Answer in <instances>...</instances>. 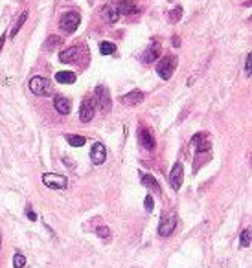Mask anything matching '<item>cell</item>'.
Returning <instances> with one entry per match:
<instances>
[{"label":"cell","mask_w":252,"mask_h":268,"mask_svg":"<svg viewBox=\"0 0 252 268\" xmlns=\"http://www.w3.org/2000/svg\"><path fill=\"white\" fill-rule=\"evenodd\" d=\"M182 180H184V167L181 162H175L173 169L170 171V186L173 187V191H179L182 186Z\"/></svg>","instance_id":"4"},{"label":"cell","mask_w":252,"mask_h":268,"mask_svg":"<svg viewBox=\"0 0 252 268\" xmlns=\"http://www.w3.org/2000/svg\"><path fill=\"white\" fill-rule=\"evenodd\" d=\"M177 68V57L173 56H166L162 57L160 61L156 63V72H158V76L162 79H170L173 76V72Z\"/></svg>","instance_id":"2"},{"label":"cell","mask_w":252,"mask_h":268,"mask_svg":"<svg viewBox=\"0 0 252 268\" xmlns=\"http://www.w3.org/2000/svg\"><path fill=\"white\" fill-rule=\"evenodd\" d=\"M158 56H160V46L155 42V44H151L146 51H144L142 61H144V63H153V61H156V59H158Z\"/></svg>","instance_id":"15"},{"label":"cell","mask_w":252,"mask_h":268,"mask_svg":"<svg viewBox=\"0 0 252 268\" xmlns=\"http://www.w3.org/2000/svg\"><path fill=\"white\" fill-rule=\"evenodd\" d=\"M30 90L33 94H37V96H52L54 88H52V83L48 79L37 76L30 81Z\"/></svg>","instance_id":"3"},{"label":"cell","mask_w":252,"mask_h":268,"mask_svg":"<svg viewBox=\"0 0 252 268\" xmlns=\"http://www.w3.org/2000/svg\"><path fill=\"white\" fill-rule=\"evenodd\" d=\"M68 143H70L72 147H81V145H85V138L83 136H68Z\"/></svg>","instance_id":"24"},{"label":"cell","mask_w":252,"mask_h":268,"mask_svg":"<svg viewBox=\"0 0 252 268\" xmlns=\"http://www.w3.org/2000/svg\"><path fill=\"white\" fill-rule=\"evenodd\" d=\"M116 10H118V13H120V17L121 15H135V13H138V8L133 4L131 0H121V2H118Z\"/></svg>","instance_id":"12"},{"label":"cell","mask_w":252,"mask_h":268,"mask_svg":"<svg viewBox=\"0 0 252 268\" xmlns=\"http://www.w3.org/2000/svg\"><path fill=\"white\" fill-rule=\"evenodd\" d=\"M173 44L179 46V44H181V39H179V37H173Z\"/></svg>","instance_id":"31"},{"label":"cell","mask_w":252,"mask_h":268,"mask_svg":"<svg viewBox=\"0 0 252 268\" xmlns=\"http://www.w3.org/2000/svg\"><path fill=\"white\" fill-rule=\"evenodd\" d=\"M26 215H28V219H30V221H37V215L31 211V209H28V211H26Z\"/></svg>","instance_id":"30"},{"label":"cell","mask_w":252,"mask_h":268,"mask_svg":"<svg viewBox=\"0 0 252 268\" xmlns=\"http://www.w3.org/2000/svg\"><path fill=\"white\" fill-rule=\"evenodd\" d=\"M61 44H63V39H61L59 35H52V37L46 39L45 50L46 51H54V50H57V46H61Z\"/></svg>","instance_id":"20"},{"label":"cell","mask_w":252,"mask_h":268,"mask_svg":"<svg viewBox=\"0 0 252 268\" xmlns=\"http://www.w3.org/2000/svg\"><path fill=\"white\" fill-rule=\"evenodd\" d=\"M239 241H241V246H250V230H245V232L241 233V239H239Z\"/></svg>","instance_id":"27"},{"label":"cell","mask_w":252,"mask_h":268,"mask_svg":"<svg viewBox=\"0 0 252 268\" xmlns=\"http://www.w3.org/2000/svg\"><path fill=\"white\" fill-rule=\"evenodd\" d=\"M54 106H56V111L59 112V114H68V112H70V101L63 96H56Z\"/></svg>","instance_id":"16"},{"label":"cell","mask_w":252,"mask_h":268,"mask_svg":"<svg viewBox=\"0 0 252 268\" xmlns=\"http://www.w3.org/2000/svg\"><path fill=\"white\" fill-rule=\"evenodd\" d=\"M181 15H182V10H181V8H175L173 11H170V13H167V21H170V22H179V21H181Z\"/></svg>","instance_id":"23"},{"label":"cell","mask_w":252,"mask_h":268,"mask_svg":"<svg viewBox=\"0 0 252 268\" xmlns=\"http://www.w3.org/2000/svg\"><path fill=\"white\" fill-rule=\"evenodd\" d=\"M177 226V217L175 215H170V217H164L160 221V226H158V235L160 237H170L173 233V230H175Z\"/></svg>","instance_id":"6"},{"label":"cell","mask_w":252,"mask_h":268,"mask_svg":"<svg viewBox=\"0 0 252 268\" xmlns=\"http://www.w3.org/2000/svg\"><path fill=\"white\" fill-rule=\"evenodd\" d=\"M94 101H92L91 97H87L85 101H83V105H81V111H79V120L83 123H89L92 120V116H94Z\"/></svg>","instance_id":"9"},{"label":"cell","mask_w":252,"mask_h":268,"mask_svg":"<svg viewBox=\"0 0 252 268\" xmlns=\"http://www.w3.org/2000/svg\"><path fill=\"white\" fill-rule=\"evenodd\" d=\"M79 50H81L79 44L66 48L65 51H61V53H59V61L61 63H76L77 61V56H79Z\"/></svg>","instance_id":"11"},{"label":"cell","mask_w":252,"mask_h":268,"mask_svg":"<svg viewBox=\"0 0 252 268\" xmlns=\"http://www.w3.org/2000/svg\"><path fill=\"white\" fill-rule=\"evenodd\" d=\"M101 17H103V21L105 22H116L120 19V13H118L116 6H105L103 10H101Z\"/></svg>","instance_id":"14"},{"label":"cell","mask_w":252,"mask_h":268,"mask_svg":"<svg viewBox=\"0 0 252 268\" xmlns=\"http://www.w3.org/2000/svg\"><path fill=\"white\" fill-rule=\"evenodd\" d=\"M140 180H142V184L146 187H149L151 191H155L156 195H160V186H158V182L155 180V177H151V175H142L140 177Z\"/></svg>","instance_id":"18"},{"label":"cell","mask_w":252,"mask_h":268,"mask_svg":"<svg viewBox=\"0 0 252 268\" xmlns=\"http://www.w3.org/2000/svg\"><path fill=\"white\" fill-rule=\"evenodd\" d=\"M43 184L46 187H50V189H65L66 187V178L61 177V175H45L43 177Z\"/></svg>","instance_id":"7"},{"label":"cell","mask_w":252,"mask_h":268,"mask_svg":"<svg viewBox=\"0 0 252 268\" xmlns=\"http://www.w3.org/2000/svg\"><path fill=\"white\" fill-rule=\"evenodd\" d=\"M138 142H140V145L146 149V151H153L155 149V138H153L151 131L149 129H140L138 131Z\"/></svg>","instance_id":"8"},{"label":"cell","mask_w":252,"mask_h":268,"mask_svg":"<svg viewBox=\"0 0 252 268\" xmlns=\"http://www.w3.org/2000/svg\"><path fill=\"white\" fill-rule=\"evenodd\" d=\"M26 264V257L22 253H15V257H13V266L15 268H22Z\"/></svg>","instance_id":"26"},{"label":"cell","mask_w":252,"mask_h":268,"mask_svg":"<svg viewBox=\"0 0 252 268\" xmlns=\"http://www.w3.org/2000/svg\"><path fill=\"white\" fill-rule=\"evenodd\" d=\"M96 235L101 239H109L111 237V230L107 226H100V228H96Z\"/></svg>","instance_id":"25"},{"label":"cell","mask_w":252,"mask_h":268,"mask_svg":"<svg viewBox=\"0 0 252 268\" xmlns=\"http://www.w3.org/2000/svg\"><path fill=\"white\" fill-rule=\"evenodd\" d=\"M107 158V149L103 143H94L91 149V160L92 164H96V166H100V164L105 162Z\"/></svg>","instance_id":"10"},{"label":"cell","mask_w":252,"mask_h":268,"mask_svg":"<svg viewBox=\"0 0 252 268\" xmlns=\"http://www.w3.org/2000/svg\"><path fill=\"white\" fill-rule=\"evenodd\" d=\"M193 145L197 147V151L199 152H206L210 147H212V143H210V140H208L206 132H201V134H197L195 138H193Z\"/></svg>","instance_id":"13"},{"label":"cell","mask_w":252,"mask_h":268,"mask_svg":"<svg viewBox=\"0 0 252 268\" xmlns=\"http://www.w3.org/2000/svg\"><path fill=\"white\" fill-rule=\"evenodd\" d=\"M4 41H6V35L0 37V50H2V46H4Z\"/></svg>","instance_id":"32"},{"label":"cell","mask_w":252,"mask_h":268,"mask_svg":"<svg viewBox=\"0 0 252 268\" xmlns=\"http://www.w3.org/2000/svg\"><path fill=\"white\" fill-rule=\"evenodd\" d=\"M56 79L57 83H63V85H72V83H76L77 77L74 72H57Z\"/></svg>","instance_id":"19"},{"label":"cell","mask_w":252,"mask_h":268,"mask_svg":"<svg viewBox=\"0 0 252 268\" xmlns=\"http://www.w3.org/2000/svg\"><path fill=\"white\" fill-rule=\"evenodd\" d=\"M100 51H101V56H111V53L116 51V46H114V42L103 41L100 44Z\"/></svg>","instance_id":"22"},{"label":"cell","mask_w":252,"mask_h":268,"mask_svg":"<svg viewBox=\"0 0 252 268\" xmlns=\"http://www.w3.org/2000/svg\"><path fill=\"white\" fill-rule=\"evenodd\" d=\"M79 22H81V15H79V13H76V11H68V13H65V15L61 17L59 28L65 31L66 35H70V33H74V31L77 30Z\"/></svg>","instance_id":"1"},{"label":"cell","mask_w":252,"mask_h":268,"mask_svg":"<svg viewBox=\"0 0 252 268\" xmlns=\"http://www.w3.org/2000/svg\"><path fill=\"white\" fill-rule=\"evenodd\" d=\"M142 99H144V92H140V90H133L121 97V101L127 103V105H138Z\"/></svg>","instance_id":"17"},{"label":"cell","mask_w":252,"mask_h":268,"mask_svg":"<svg viewBox=\"0 0 252 268\" xmlns=\"http://www.w3.org/2000/svg\"><path fill=\"white\" fill-rule=\"evenodd\" d=\"M250 53H247V57H245V76L250 77L252 76V70H250Z\"/></svg>","instance_id":"28"},{"label":"cell","mask_w":252,"mask_h":268,"mask_svg":"<svg viewBox=\"0 0 252 268\" xmlns=\"http://www.w3.org/2000/svg\"><path fill=\"white\" fill-rule=\"evenodd\" d=\"M26 19H28V11H22V13H20V15H19V19H17L15 26L11 28V31H10V35H11V37H15L17 33H19L20 28H22V24H24V22H26Z\"/></svg>","instance_id":"21"},{"label":"cell","mask_w":252,"mask_h":268,"mask_svg":"<svg viewBox=\"0 0 252 268\" xmlns=\"http://www.w3.org/2000/svg\"><path fill=\"white\" fill-rule=\"evenodd\" d=\"M144 204H146L147 211H153V197H151V195H147L146 200H144Z\"/></svg>","instance_id":"29"},{"label":"cell","mask_w":252,"mask_h":268,"mask_svg":"<svg viewBox=\"0 0 252 268\" xmlns=\"http://www.w3.org/2000/svg\"><path fill=\"white\" fill-rule=\"evenodd\" d=\"M96 103L103 112H109V109H111V94L103 85H100L96 88Z\"/></svg>","instance_id":"5"}]
</instances>
